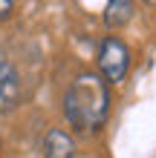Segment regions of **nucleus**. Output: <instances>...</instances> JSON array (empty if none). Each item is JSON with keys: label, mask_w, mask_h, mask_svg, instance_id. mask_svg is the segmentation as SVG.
<instances>
[{"label": "nucleus", "mask_w": 156, "mask_h": 158, "mask_svg": "<svg viewBox=\"0 0 156 158\" xmlns=\"http://www.w3.org/2000/svg\"><path fill=\"white\" fill-rule=\"evenodd\" d=\"M43 158H75V141L67 129H49L43 135Z\"/></svg>", "instance_id": "nucleus-4"}, {"label": "nucleus", "mask_w": 156, "mask_h": 158, "mask_svg": "<svg viewBox=\"0 0 156 158\" xmlns=\"http://www.w3.org/2000/svg\"><path fill=\"white\" fill-rule=\"evenodd\" d=\"M133 17V0H107L104 6V23L110 29H118V26L130 23Z\"/></svg>", "instance_id": "nucleus-5"}, {"label": "nucleus", "mask_w": 156, "mask_h": 158, "mask_svg": "<svg viewBox=\"0 0 156 158\" xmlns=\"http://www.w3.org/2000/svg\"><path fill=\"white\" fill-rule=\"evenodd\" d=\"M145 3H148V6H156V0H145Z\"/></svg>", "instance_id": "nucleus-7"}, {"label": "nucleus", "mask_w": 156, "mask_h": 158, "mask_svg": "<svg viewBox=\"0 0 156 158\" xmlns=\"http://www.w3.org/2000/svg\"><path fill=\"white\" fill-rule=\"evenodd\" d=\"M20 104V78L6 55H0V112H9Z\"/></svg>", "instance_id": "nucleus-3"}, {"label": "nucleus", "mask_w": 156, "mask_h": 158, "mask_svg": "<svg viewBox=\"0 0 156 158\" xmlns=\"http://www.w3.org/2000/svg\"><path fill=\"white\" fill-rule=\"evenodd\" d=\"M15 12V0H0V20H6Z\"/></svg>", "instance_id": "nucleus-6"}, {"label": "nucleus", "mask_w": 156, "mask_h": 158, "mask_svg": "<svg viewBox=\"0 0 156 158\" xmlns=\"http://www.w3.org/2000/svg\"><path fill=\"white\" fill-rule=\"evenodd\" d=\"M0 147H3V141H0Z\"/></svg>", "instance_id": "nucleus-8"}, {"label": "nucleus", "mask_w": 156, "mask_h": 158, "mask_svg": "<svg viewBox=\"0 0 156 158\" xmlns=\"http://www.w3.org/2000/svg\"><path fill=\"white\" fill-rule=\"evenodd\" d=\"M96 60H98V72L107 83H122L127 78V69H130V49L118 38H104L98 43Z\"/></svg>", "instance_id": "nucleus-2"}, {"label": "nucleus", "mask_w": 156, "mask_h": 158, "mask_svg": "<svg viewBox=\"0 0 156 158\" xmlns=\"http://www.w3.org/2000/svg\"><path fill=\"white\" fill-rule=\"evenodd\" d=\"M64 115L78 132H98L110 118V86L96 72H81L64 92Z\"/></svg>", "instance_id": "nucleus-1"}]
</instances>
